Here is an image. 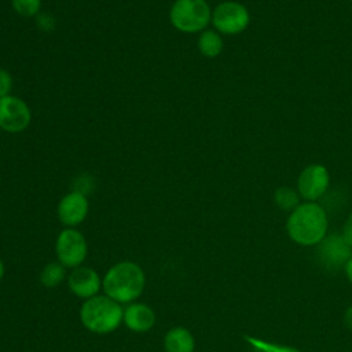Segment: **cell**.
Masks as SVG:
<instances>
[{
	"instance_id": "5bb4252c",
	"label": "cell",
	"mask_w": 352,
	"mask_h": 352,
	"mask_svg": "<svg viewBox=\"0 0 352 352\" xmlns=\"http://www.w3.org/2000/svg\"><path fill=\"white\" fill-rule=\"evenodd\" d=\"M198 50L204 56L214 58L223 50V40L214 30H204L198 38Z\"/></svg>"
},
{
	"instance_id": "7c38bea8",
	"label": "cell",
	"mask_w": 352,
	"mask_h": 352,
	"mask_svg": "<svg viewBox=\"0 0 352 352\" xmlns=\"http://www.w3.org/2000/svg\"><path fill=\"white\" fill-rule=\"evenodd\" d=\"M122 320L129 330L135 333H146L154 326L155 314L148 305L143 302H133L125 308Z\"/></svg>"
},
{
	"instance_id": "7a4b0ae2",
	"label": "cell",
	"mask_w": 352,
	"mask_h": 352,
	"mask_svg": "<svg viewBox=\"0 0 352 352\" xmlns=\"http://www.w3.org/2000/svg\"><path fill=\"white\" fill-rule=\"evenodd\" d=\"M146 283L143 270L133 261H120L106 272L102 287L104 294L117 302H131L136 300Z\"/></svg>"
},
{
	"instance_id": "44dd1931",
	"label": "cell",
	"mask_w": 352,
	"mask_h": 352,
	"mask_svg": "<svg viewBox=\"0 0 352 352\" xmlns=\"http://www.w3.org/2000/svg\"><path fill=\"white\" fill-rule=\"evenodd\" d=\"M345 274H346V278L349 279V282L352 283V257L345 264Z\"/></svg>"
},
{
	"instance_id": "ffe728a7",
	"label": "cell",
	"mask_w": 352,
	"mask_h": 352,
	"mask_svg": "<svg viewBox=\"0 0 352 352\" xmlns=\"http://www.w3.org/2000/svg\"><path fill=\"white\" fill-rule=\"evenodd\" d=\"M344 322H345L346 327L352 330V307H349V308L345 311V315H344Z\"/></svg>"
},
{
	"instance_id": "5b68a950",
	"label": "cell",
	"mask_w": 352,
	"mask_h": 352,
	"mask_svg": "<svg viewBox=\"0 0 352 352\" xmlns=\"http://www.w3.org/2000/svg\"><path fill=\"white\" fill-rule=\"evenodd\" d=\"M55 252L58 261L63 267L77 268L85 260L88 248L85 238L80 231L74 228H66L60 231L56 238Z\"/></svg>"
},
{
	"instance_id": "ac0fdd59",
	"label": "cell",
	"mask_w": 352,
	"mask_h": 352,
	"mask_svg": "<svg viewBox=\"0 0 352 352\" xmlns=\"http://www.w3.org/2000/svg\"><path fill=\"white\" fill-rule=\"evenodd\" d=\"M12 87V78L10 73L4 69H0V98L7 96Z\"/></svg>"
},
{
	"instance_id": "e0dca14e",
	"label": "cell",
	"mask_w": 352,
	"mask_h": 352,
	"mask_svg": "<svg viewBox=\"0 0 352 352\" xmlns=\"http://www.w3.org/2000/svg\"><path fill=\"white\" fill-rule=\"evenodd\" d=\"M12 8L22 16H34L40 7L41 0H11Z\"/></svg>"
},
{
	"instance_id": "7402d4cb",
	"label": "cell",
	"mask_w": 352,
	"mask_h": 352,
	"mask_svg": "<svg viewBox=\"0 0 352 352\" xmlns=\"http://www.w3.org/2000/svg\"><path fill=\"white\" fill-rule=\"evenodd\" d=\"M3 275H4V264H3V261L0 260V279L3 278Z\"/></svg>"
},
{
	"instance_id": "ba28073f",
	"label": "cell",
	"mask_w": 352,
	"mask_h": 352,
	"mask_svg": "<svg viewBox=\"0 0 352 352\" xmlns=\"http://www.w3.org/2000/svg\"><path fill=\"white\" fill-rule=\"evenodd\" d=\"M330 186V175L329 170L319 164H312L304 168L297 180V191L300 195L314 202L320 198Z\"/></svg>"
},
{
	"instance_id": "52a82bcc",
	"label": "cell",
	"mask_w": 352,
	"mask_h": 352,
	"mask_svg": "<svg viewBox=\"0 0 352 352\" xmlns=\"http://www.w3.org/2000/svg\"><path fill=\"white\" fill-rule=\"evenodd\" d=\"M32 120L28 104L12 95L0 98V128L16 133L25 131Z\"/></svg>"
},
{
	"instance_id": "277c9868",
	"label": "cell",
	"mask_w": 352,
	"mask_h": 352,
	"mask_svg": "<svg viewBox=\"0 0 352 352\" xmlns=\"http://www.w3.org/2000/svg\"><path fill=\"white\" fill-rule=\"evenodd\" d=\"M169 15L172 25L184 33L199 32L212 19V11L206 0H176Z\"/></svg>"
},
{
	"instance_id": "603a6c76",
	"label": "cell",
	"mask_w": 352,
	"mask_h": 352,
	"mask_svg": "<svg viewBox=\"0 0 352 352\" xmlns=\"http://www.w3.org/2000/svg\"><path fill=\"white\" fill-rule=\"evenodd\" d=\"M349 1H352V0H349Z\"/></svg>"
},
{
	"instance_id": "d6986e66",
	"label": "cell",
	"mask_w": 352,
	"mask_h": 352,
	"mask_svg": "<svg viewBox=\"0 0 352 352\" xmlns=\"http://www.w3.org/2000/svg\"><path fill=\"white\" fill-rule=\"evenodd\" d=\"M342 238L344 241L352 246V213L349 214V217L346 219L345 224H344V228H342Z\"/></svg>"
},
{
	"instance_id": "4fadbf2b",
	"label": "cell",
	"mask_w": 352,
	"mask_h": 352,
	"mask_svg": "<svg viewBox=\"0 0 352 352\" xmlns=\"http://www.w3.org/2000/svg\"><path fill=\"white\" fill-rule=\"evenodd\" d=\"M194 337L186 327L176 326L166 331L164 348L166 352H194Z\"/></svg>"
},
{
	"instance_id": "9c48e42d",
	"label": "cell",
	"mask_w": 352,
	"mask_h": 352,
	"mask_svg": "<svg viewBox=\"0 0 352 352\" xmlns=\"http://www.w3.org/2000/svg\"><path fill=\"white\" fill-rule=\"evenodd\" d=\"M318 253L324 265L338 268L351 258V246L344 241L342 235L333 234L319 242Z\"/></svg>"
},
{
	"instance_id": "2e32d148",
	"label": "cell",
	"mask_w": 352,
	"mask_h": 352,
	"mask_svg": "<svg viewBox=\"0 0 352 352\" xmlns=\"http://www.w3.org/2000/svg\"><path fill=\"white\" fill-rule=\"evenodd\" d=\"M274 201L283 210H294L300 205V198L297 191L286 186L275 190Z\"/></svg>"
},
{
	"instance_id": "6da1fadb",
	"label": "cell",
	"mask_w": 352,
	"mask_h": 352,
	"mask_svg": "<svg viewBox=\"0 0 352 352\" xmlns=\"http://www.w3.org/2000/svg\"><path fill=\"white\" fill-rule=\"evenodd\" d=\"M286 228L289 236L298 245H318L326 236L327 214L319 204L307 201L290 213Z\"/></svg>"
},
{
	"instance_id": "30bf717a",
	"label": "cell",
	"mask_w": 352,
	"mask_h": 352,
	"mask_svg": "<svg viewBox=\"0 0 352 352\" xmlns=\"http://www.w3.org/2000/svg\"><path fill=\"white\" fill-rule=\"evenodd\" d=\"M67 286L73 294L80 298H91L96 296L102 286V280L96 271L89 267H77L67 278Z\"/></svg>"
},
{
	"instance_id": "8992f818",
	"label": "cell",
	"mask_w": 352,
	"mask_h": 352,
	"mask_svg": "<svg viewBox=\"0 0 352 352\" xmlns=\"http://www.w3.org/2000/svg\"><path fill=\"white\" fill-rule=\"evenodd\" d=\"M250 16L245 6L236 1H223L212 12L214 28L224 34H238L249 25Z\"/></svg>"
},
{
	"instance_id": "8fae6325",
	"label": "cell",
	"mask_w": 352,
	"mask_h": 352,
	"mask_svg": "<svg viewBox=\"0 0 352 352\" xmlns=\"http://www.w3.org/2000/svg\"><path fill=\"white\" fill-rule=\"evenodd\" d=\"M88 213V201L82 192L66 194L58 205V217L65 226L80 224Z\"/></svg>"
},
{
	"instance_id": "9a60e30c",
	"label": "cell",
	"mask_w": 352,
	"mask_h": 352,
	"mask_svg": "<svg viewBox=\"0 0 352 352\" xmlns=\"http://www.w3.org/2000/svg\"><path fill=\"white\" fill-rule=\"evenodd\" d=\"M65 267L60 263L47 264L40 274V282L45 287H56L65 278Z\"/></svg>"
},
{
	"instance_id": "3957f363",
	"label": "cell",
	"mask_w": 352,
	"mask_h": 352,
	"mask_svg": "<svg viewBox=\"0 0 352 352\" xmlns=\"http://www.w3.org/2000/svg\"><path fill=\"white\" fill-rule=\"evenodd\" d=\"M124 311L120 302L107 296H94L81 305L80 319L85 329L96 334L116 330L122 322Z\"/></svg>"
}]
</instances>
